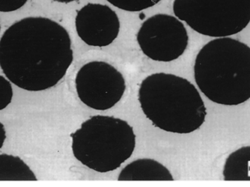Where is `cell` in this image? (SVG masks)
<instances>
[{
	"mask_svg": "<svg viewBox=\"0 0 250 187\" xmlns=\"http://www.w3.org/2000/svg\"><path fill=\"white\" fill-rule=\"evenodd\" d=\"M73 61L68 32L48 18L21 19L0 39V67L11 83L23 90L41 92L54 87Z\"/></svg>",
	"mask_w": 250,
	"mask_h": 187,
	"instance_id": "6da1fadb",
	"label": "cell"
},
{
	"mask_svg": "<svg viewBox=\"0 0 250 187\" xmlns=\"http://www.w3.org/2000/svg\"><path fill=\"white\" fill-rule=\"evenodd\" d=\"M197 86L216 104L236 106L250 99V47L230 37L200 50L194 64Z\"/></svg>",
	"mask_w": 250,
	"mask_h": 187,
	"instance_id": "7a4b0ae2",
	"label": "cell"
},
{
	"mask_svg": "<svg viewBox=\"0 0 250 187\" xmlns=\"http://www.w3.org/2000/svg\"><path fill=\"white\" fill-rule=\"evenodd\" d=\"M138 100L152 125L170 133H192L201 127L207 116L197 88L176 75L157 73L147 76L140 85Z\"/></svg>",
	"mask_w": 250,
	"mask_h": 187,
	"instance_id": "3957f363",
	"label": "cell"
},
{
	"mask_svg": "<svg viewBox=\"0 0 250 187\" xmlns=\"http://www.w3.org/2000/svg\"><path fill=\"white\" fill-rule=\"evenodd\" d=\"M76 160L99 173L114 171L132 156L136 135L126 121L97 115L70 135Z\"/></svg>",
	"mask_w": 250,
	"mask_h": 187,
	"instance_id": "277c9868",
	"label": "cell"
},
{
	"mask_svg": "<svg viewBox=\"0 0 250 187\" xmlns=\"http://www.w3.org/2000/svg\"><path fill=\"white\" fill-rule=\"evenodd\" d=\"M173 10L194 31L211 38L236 35L250 23V0H174Z\"/></svg>",
	"mask_w": 250,
	"mask_h": 187,
	"instance_id": "5b68a950",
	"label": "cell"
},
{
	"mask_svg": "<svg viewBox=\"0 0 250 187\" xmlns=\"http://www.w3.org/2000/svg\"><path fill=\"white\" fill-rule=\"evenodd\" d=\"M142 52L154 61L170 62L186 51L189 36L185 25L176 17L157 14L143 23L137 34Z\"/></svg>",
	"mask_w": 250,
	"mask_h": 187,
	"instance_id": "8992f818",
	"label": "cell"
},
{
	"mask_svg": "<svg viewBox=\"0 0 250 187\" xmlns=\"http://www.w3.org/2000/svg\"><path fill=\"white\" fill-rule=\"evenodd\" d=\"M76 92L81 101L91 108L106 110L123 98L126 83L124 76L105 62L85 64L76 74Z\"/></svg>",
	"mask_w": 250,
	"mask_h": 187,
	"instance_id": "52a82bcc",
	"label": "cell"
},
{
	"mask_svg": "<svg viewBox=\"0 0 250 187\" xmlns=\"http://www.w3.org/2000/svg\"><path fill=\"white\" fill-rule=\"evenodd\" d=\"M76 29L79 38L88 45L105 47L118 37V16L105 4L89 3L77 12Z\"/></svg>",
	"mask_w": 250,
	"mask_h": 187,
	"instance_id": "ba28073f",
	"label": "cell"
},
{
	"mask_svg": "<svg viewBox=\"0 0 250 187\" xmlns=\"http://www.w3.org/2000/svg\"><path fill=\"white\" fill-rule=\"evenodd\" d=\"M167 167L152 159H139L123 168L118 181H173Z\"/></svg>",
	"mask_w": 250,
	"mask_h": 187,
	"instance_id": "9c48e42d",
	"label": "cell"
},
{
	"mask_svg": "<svg viewBox=\"0 0 250 187\" xmlns=\"http://www.w3.org/2000/svg\"><path fill=\"white\" fill-rule=\"evenodd\" d=\"M225 181H250V145L241 147L226 159L223 172Z\"/></svg>",
	"mask_w": 250,
	"mask_h": 187,
	"instance_id": "30bf717a",
	"label": "cell"
},
{
	"mask_svg": "<svg viewBox=\"0 0 250 187\" xmlns=\"http://www.w3.org/2000/svg\"><path fill=\"white\" fill-rule=\"evenodd\" d=\"M36 176L17 156L0 154V181H37Z\"/></svg>",
	"mask_w": 250,
	"mask_h": 187,
	"instance_id": "8fae6325",
	"label": "cell"
},
{
	"mask_svg": "<svg viewBox=\"0 0 250 187\" xmlns=\"http://www.w3.org/2000/svg\"><path fill=\"white\" fill-rule=\"evenodd\" d=\"M161 0H108V2L121 10L139 12L158 4Z\"/></svg>",
	"mask_w": 250,
	"mask_h": 187,
	"instance_id": "7c38bea8",
	"label": "cell"
},
{
	"mask_svg": "<svg viewBox=\"0 0 250 187\" xmlns=\"http://www.w3.org/2000/svg\"><path fill=\"white\" fill-rule=\"evenodd\" d=\"M13 90L8 79L0 76V110H4L11 103Z\"/></svg>",
	"mask_w": 250,
	"mask_h": 187,
	"instance_id": "4fadbf2b",
	"label": "cell"
},
{
	"mask_svg": "<svg viewBox=\"0 0 250 187\" xmlns=\"http://www.w3.org/2000/svg\"><path fill=\"white\" fill-rule=\"evenodd\" d=\"M28 0H0V12L16 11L23 7Z\"/></svg>",
	"mask_w": 250,
	"mask_h": 187,
	"instance_id": "5bb4252c",
	"label": "cell"
},
{
	"mask_svg": "<svg viewBox=\"0 0 250 187\" xmlns=\"http://www.w3.org/2000/svg\"><path fill=\"white\" fill-rule=\"evenodd\" d=\"M6 140V130L3 124L0 122V150L4 145V141Z\"/></svg>",
	"mask_w": 250,
	"mask_h": 187,
	"instance_id": "9a60e30c",
	"label": "cell"
},
{
	"mask_svg": "<svg viewBox=\"0 0 250 187\" xmlns=\"http://www.w3.org/2000/svg\"><path fill=\"white\" fill-rule=\"evenodd\" d=\"M53 1H57V2L64 3V4H67V3L72 2V1H76V0H53Z\"/></svg>",
	"mask_w": 250,
	"mask_h": 187,
	"instance_id": "2e32d148",
	"label": "cell"
},
{
	"mask_svg": "<svg viewBox=\"0 0 250 187\" xmlns=\"http://www.w3.org/2000/svg\"><path fill=\"white\" fill-rule=\"evenodd\" d=\"M0 31H1V26H0Z\"/></svg>",
	"mask_w": 250,
	"mask_h": 187,
	"instance_id": "e0dca14e",
	"label": "cell"
}]
</instances>
